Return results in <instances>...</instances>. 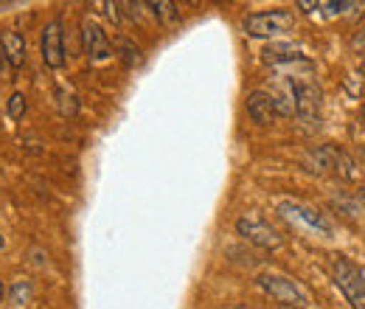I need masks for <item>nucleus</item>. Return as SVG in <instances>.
<instances>
[{
	"instance_id": "obj_1",
	"label": "nucleus",
	"mask_w": 365,
	"mask_h": 309,
	"mask_svg": "<svg viewBox=\"0 0 365 309\" xmlns=\"http://www.w3.org/2000/svg\"><path fill=\"white\" fill-rule=\"evenodd\" d=\"M292 29H295V11H289V9L253 11L242 20V31L253 40H275L281 34H289Z\"/></svg>"
},
{
	"instance_id": "obj_2",
	"label": "nucleus",
	"mask_w": 365,
	"mask_h": 309,
	"mask_svg": "<svg viewBox=\"0 0 365 309\" xmlns=\"http://www.w3.org/2000/svg\"><path fill=\"white\" fill-rule=\"evenodd\" d=\"M289 93H292V101H295V116L304 121V124H315L320 121V107H323V93L320 85L312 79V74H304V76H281Z\"/></svg>"
},
{
	"instance_id": "obj_3",
	"label": "nucleus",
	"mask_w": 365,
	"mask_h": 309,
	"mask_svg": "<svg viewBox=\"0 0 365 309\" xmlns=\"http://www.w3.org/2000/svg\"><path fill=\"white\" fill-rule=\"evenodd\" d=\"M256 284L273 298L275 304L292 309H309V295L304 293V287L287 275H275V273H262L256 278Z\"/></svg>"
},
{
	"instance_id": "obj_4",
	"label": "nucleus",
	"mask_w": 365,
	"mask_h": 309,
	"mask_svg": "<svg viewBox=\"0 0 365 309\" xmlns=\"http://www.w3.org/2000/svg\"><path fill=\"white\" fill-rule=\"evenodd\" d=\"M331 278L340 287V293L346 295V301L351 309H365V278L360 267L346 256H334L331 259Z\"/></svg>"
},
{
	"instance_id": "obj_5",
	"label": "nucleus",
	"mask_w": 365,
	"mask_h": 309,
	"mask_svg": "<svg viewBox=\"0 0 365 309\" xmlns=\"http://www.w3.org/2000/svg\"><path fill=\"white\" fill-rule=\"evenodd\" d=\"M236 233L245 242H250V245H256L262 250H275V248L284 245V236L267 220H262V217H242V220L236 222Z\"/></svg>"
},
{
	"instance_id": "obj_6",
	"label": "nucleus",
	"mask_w": 365,
	"mask_h": 309,
	"mask_svg": "<svg viewBox=\"0 0 365 309\" xmlns=\"http://www.w3.org/2000/svg\"><path fill=\"white\" fill-rule=\"evenodd\" d=\"M40 51H43V62L48 68L59 71L65 68V23L59 17H53L40 34Z\"/></svg>"
},
{
	"instance_id": "obj_7",
	"label": "nucleus",
	"mask_w": 365,
	"mask_h": 309,
	"mask_svg": "<svg viewBox=\"0 0 365 309\" xmlns=\"http://www.w3.org/2000/svg\"><path fill=\"white\" fill-rule=\"evenodd\" d=\"M281 214L289 222H298V225L320 233V236H331V222L326 220L323 214H318L315 208L304 206V203H281Z\"/></svg>"
},
{
	"instance_id": "obj_8",
	"label": "nucleus",
	"mask_w": 365,
	"mask_h": 309,
	"mask_svg": "<svg viewBox=\"0 0 365 309\" xmlns=\"http://www.w3.org/2000/svg\"><path fill=\"white\" fill-rule=\"evenodd\" d=\"M82 45H85L88 59H93V62H101V59H110L113 56V45L107 40L104 29L96 20H91V17L82 20Z\"/></svg>"
},
{
	"instance_id": "obj_9",
	"label": "nucleus",
	"mask_w": 365,
	"mask_h": 309,
	"mask_svg": "<svg viewBox=\"0 0 365 309\" xmlns=\"http://www.w3.org/2000/svg\"><path fill=\"white\" fill-rule=\"evenodd\" d=\"M245 107H247L250 121H253V124H259V127H270L275 118H278L275 98H273V93H270V90H253V93H247Z\"/></svg>"
},
{
	"instance_id": "obj_10",
	"label": "nucleus",
	"mask_w": 365,
	"mask_h": 309,
	"mask_svg": "<svg viewBox=\"0 0 365 309\" xmlns=\"http://www.w3.org/2000/svg\"><path fill=\"white\" fill-rule=\"evenodd\" d=\"M0 51H3V59L11 71H20L26 65V37L17 34V31H3L0 34Z\"/></svg>"
},
{
	"instance_id": "obj_11",
	"label": "nucleus",
	"mask_w": 365,
	"mask_h": 309,
	"mask_svg": "<svg viewBox=\"0 0 365 309\" xmlns=\"http://www.w3.org/2000/svg\"><path fill=\"white\" fill-rule=\"evenodd\" d=\"M262 59H264L270 68H287V65H292L295 59H301V48L295 43H270L262 51Z\"/></svg>"
},
{
	"instance_id": "obj_12",
	"label": "nucleus",
	"mask_w": 365,
	"mask_h": 309,
	"mask_svg": "<svg viewBox=\"0 0 365 309\" xmlns=\"http://www.w3.org/2000/svg\"><path fill=\"white\" fill-rule=\"evenodd\" d=\"M331 208H334L337 214L349 217V220H360L365 214V206L357 197H351V194H337V197H331Z\"/></svg>"
},
{
	"instance_id": "obj_13",
	"label": "nucleus",
	"mask_w": 365,
	"mask_h": 309,
	"mask_svg": "<svg viewBox=\"0 0 365 309\" xmlns=\"http://www.w3.org/2000/svg\"><path fill=\"white\" fill-rule=\"evenodd\" d=\"M331 172L340 175L343 180H349V183L357 180V175H360V172H357V163H354L351 155L343 152V149H334V169H331Z\"/></svg>"
},
{
	"instance_id": "obj_14",
	"label": "nucleus",
	"mask_w": 365,
	"mask_h": 309,
	"mask_svg": "<svg viewBox=\"0 0 365 309\" xmlns=\"http://www.w3.org/2000/svg\"><path fill=\"white\" fill-rule=\"evenodd\" d=\"M149 9L155 11V17H158L160 23H175V20H178V6H175V3L158 0V3H149Z\"/></svg>"
},
{
	"instance_id": "obj_15",
	"label": "nucleus",
	"mask_w": 365,
	"mask_h": 309,
	"mask_svg": "<svg viewBox=\"0 0 365 309\" xmlns=\"http://www.w3.org/2000/svg\"><path fill=\"white\" fill-rule=\"evenodd\" d=\"M26 110H29L26 96H23V93H11V96H9V104H6L9 118H11V121H20V118L26 116Z\"/></svg>"
},
{
	"instance_id": "obj_16",
	"label": "nucleus",
	"mask_w": 365,
	"mask_h": 309,
	"mask_svg": "<svg viewBox=\"0 0 365 309\" xmlns=\"http://www.w3.org/2000/svg\"><path fill=\"white\" fill-rule=\"evenodd\" d=\"M9 298H11L14 304H26V301L31 298V281H14Z\"/></svg>"
},
{
	"instance_id": "obj_17",
	"label": "nucleus",
	"mask_w": 365,
	"mask_h": 309,
	"mask_svg": "<svg viewBox=\"0 0 365 309\" xmlns=\"http://www.w3.org/2000/svg\"><path fill=\"white\" fill-rule=\"evenodd\" d=\"M295 6H298L301 11H309V14H315V11L320 9V0H298Z\"/></svg>"
},
{
	"instance_id": "obj_18",
	"label": "nucleus",
	"mask_w": 365,
	"mask_h": 309,
	"mask_svg": "<svg viewBox=\"0 0 365 309\" xmlns=\"http://www.w3.org/2000/svg\"><path fill=\"white\" fill-rule=\"evenodd\" d=\"M351 48H354V51H360V54H365V29H360V31L354 34V40H351Z\"/></svg>"
},
{
	"instance_id": "obj_19",
	"label": "nucleus",
	"mask_w": 365,
	"mask_h": 309,
	"mask_svg": "<svg viewBox=\"0 0 365 309\" xmlns=\"http://www.w3.org/2000/svg\"><path fill=\"white\" fill-rule=\"evenodd\" d=\"M124 56H127V65H133V62H138L140 51H138V48H133L130 43H124Z\"/></svg>"
},
{
	"instance_id": "obj_20",
	"label": "nucleus",
	"mask_w": 365,
	"mask_h": 309,
	"mask_svg": "<svg viewBox=\"0 0 365 309\" xmlns=\"http://www.w3.org/2000/svg\"><path fill=\"white\" fill-rule=\"evenodd\" d=\"M6 295H9V293H6V284H3V281H0V301H3V298H6Z\"/></svg>"
},
{
	"instance_id": "obj_21",
	"label": "nucleus",
	"mask_w": 365,
	"mask_h": 309,
	"mask_svg": "<svg viewBox=\"0 0 365 309\" xmlns=\"http://www.w3.org/2000/svg\"><path fill=\"white\" fill-rule=\"evenodd\" d=\"M3 68H6V59H3V51H0V74H3Z\"/></svg>"
},
{
	"instance_id": "obj_22",
	"label": "nucleus",
	"mask_w": 365,
	"mask_h": 309,
	"mask_svg": "<svg viewBox=\"0 0 365 309\" xmlns=\"http://www.w3.org/2000/svg\"><path fill=\"white\" fill-rule=\"evenodd\" d=\"M357 200H363V203H365V186H363V188H360V194H357Z\"/></svg>"
},
{
	"instance_id": "obj_23",
	"label": "nucleus",
	"mask_w": 365,
	"mask_h": 309,
	"mask_svg": "<svg viewBox=\"0 0 365 309\" xmlns=\"http://www.w3.org/2000/svg\"><path fill=\"white\" fill-rule=\"evenodd\" d=\"M3 245H6V242H3V233H0V250H3Z\"/></svg>"
},
{
	"instance_id": "obj_24",
	"label": "nucleus",
	"mask_w": 365,
	"mask_h": 309,
	"mask_svg": "<svg viewBox=\"0 0 365 309\" xmlns=\"http://www.w3.org/2000/svg\"><path fill=\"white\" fill-rule=\"evenodd\" d=\"M363 76H365V65H363Z\"/></svg>"
}]
</instances>
